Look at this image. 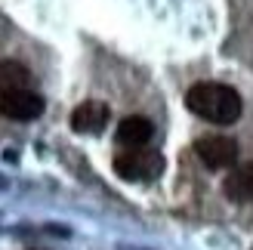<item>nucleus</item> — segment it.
Here are the masks:
<instances>
[{"label": "nucleus", "instance_id": "7", "mask_svg": "<svg viewBox=\"0 0 253 250\" xmlns=\"http://www.w3.org/2000/svg\"><path fill=\"white\" fill-rule=\"evenodd\" d=\"M155 136V124L148 118H139V115H130L118 124V142L126 145V148H145V142Z\"/></svg>", "mask_w": 253, "mask_h": 250}, {"label": "nucleus", "instance_id": "3", "mask_svg": "<svg viewBox=\"0 0 253 250\" xmlns=\"http://www.w3.org/2000/svg\"><path fill=\"white\" fill-rule=\"evenodd\" d=\"M238 142L229 136H201L195 142V155L201 158V164L210 170H232L238 164Z\"/></svg>", "mask_w": 253, "mask_h": 250}, {"label": "nucleus", "instance_id": "2", "mask_svg": "<svg viewBox=\"0 0 253 250\" xmlns=\"http://www.w3.org/2000/svg\"><path fill=\"white\" fill-rule=\"evenodd\" d=\"M115 170L124 179H155L164 170V158L155 148H133V152H124L115 158Z\"/></svg>", "mask_w": 253, "mask_h": 250}, {"label": "nucleus", "instance_id": "6", "mask_svg": "<svg viewBox=\"0 0 253 250\" xmlns=\"http://www.w3.org/2000/svg\"><path fill=\"white\" fill-rule=\"evenodd\" d=\"M108 124V105L105 102H84L71 111V127L74 133H102V127Z\"/></svg>", "mask_w": 253, "mask_h": 250}, {"label": "nucleus", "instance_id": "4", "mask_svg": "<svg viewBox=\"0 0 253 250\" xmlns=\"http://www.w3.org/2000/svg\"><path fill=\"white\" fill-rule=\"evenodd\" d=\"M0 115L9 121H34L43 115V99L31 90H16L0 96Z\"/></svg>", "mask_w": 253, "mask_h": 250}, {"label": "nucleus", "instance_id": "8", "mask_svg": "<svg viewBox=\"0 0 253 250\" xmlns=\"http://www.w3.org/2000/svg\"><path fill=\"white\" fill-rule=\"evenodd\" d=\"M31 83V71L22 65V62H0V96L3 93H16V90H28Z\"/></svg>", "mask_w": 253, "mask_h": 250}, {"label": "nucleus", "instance_id": "1", "mask_svg": "<svg viewBox=\"0 0 253 250\" xmlns=\"http://www.w3.org/2000/svg\"><path fill=\"white\" fill-rule=\"evenodd\" d=\"M185 105L192 115L204 118L210 124H235L244 111V102L238 90H232L229 83H213V81H204V83H195L192 90L185 93Z\"/></svg>", "mask_w": 253, "mask_h": 250}, {"label": "nucleus", "instance_id": "5", "mask_svg": "<svg viewBox=\"0 0 253 250\" xmlns=\"http://www.w3.org/2000/svg\"><path fill=\"white\" fill-rule=\"evenodd\" d=\"M222 192L235 204H253V164H235L222 182Z\"/></svg>", "mask_w": 253, "mask_h": 250}]
</instances>
